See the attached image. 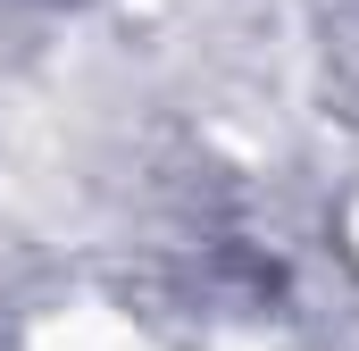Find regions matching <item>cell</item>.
I'll return each mask as SVG.
<instances>
[]
</instances>
